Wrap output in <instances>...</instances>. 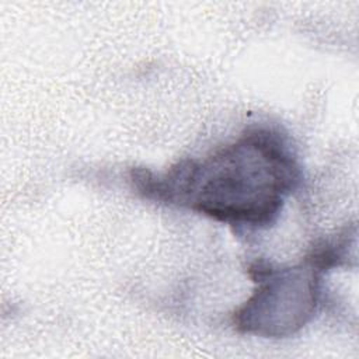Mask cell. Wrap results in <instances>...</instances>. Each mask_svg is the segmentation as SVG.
Masks as SVG:
<instances>
[{"label": "cell", "mask_w": 359, "mask_h": 359, "mask_svg": "<svg viewBox=\"0 0 359 359\" xmlns=\"http://www.w3.org/2000/svg\"><path fill=\"white\" fill-rule=\"evenodd\" d=\"M130 180L147 199L236 229H265L299 185L300 167L285 135L252 126L203 158L178 161L164 172L137 168Z\"/></svg>", "instance_id": "cell-1"}, {"label": "cell", "mask_w": 359, "mask_h": 359, "mask_svg": "<svg viewBox=\"0 0 359 359\" xmlns=\"http://www.w3.org/2000/svg\"><path fill=\"white\" fill-rule=\"evenodd\" d=\"M348 244L344 233L339 238L316 244L293 266L252 262L248 272L257 287L233 314L234 327L265 338H285L299 331L317 310L323 272L342 262Z\"/></svg>", "instance_id": "cell-2"}]
</instances>
